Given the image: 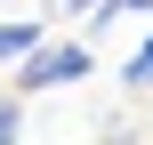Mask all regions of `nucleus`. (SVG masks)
<instances>
[{
    "instance_id": "f03ea898",
    "label": "nucleus",
    "mask_w": 153,
    "mask_h": 145,
    "mask_svg": "<svg viewBox=\"0 0 153 145\" xmlns=\"http://www.w3.org/2000/svg\"><path fill=\"white\" fill-rule=\"evenodd\" d=\"M40 32H48L40 16H0V65H24V57L40 48Z\"/></svg>"
},
{
    "instance_id": "20e7f679",
    "label": "nucleus",
    "mask_w": 153,
    "mask_h": 145,
    "mask_svg": "<svg viewBox=\"0 0 153 145\" xmlns=\"http://www.w3.org/2000/svg\"><path fill=\"white\" fill-rule=\"evenodd\" d=\"M129 8H153V0H97V8H89V32H105V24H121Z\"/></svg>"
},
{
    "instance_id": "f257e3e1",
    "label": "nucleus",
    "mask_w": 153,
    "mask_h": 145,
    "mask_svg": "<svg viewBox=\"0 0 153 145\" xmlns=\"http://www.w3.org/2000/svg\"><path fill=\"white\" fill-rule=\"evenodd\" d=\"M65 81H89V40H40L24 57V81L16 89H65Z\"/></svg>"
},
{
    "instance_id": "7ed1b4c3",
    "label": "nucleus",
    "mask_w": 153,
    "mask_h": 145,
    "mask_svg": "<svg viewBox=\"0 0 153 145\" xmlns=\"http://www.w3.org/2000/svg\"><path fill=\"white\" fill-rule=\"evenodd\" d=\"M121 89H129V97H153V32L137 40V57L121 65Z\"/></svg>"
},
{
    "instance_id": "423d86ee",
    "label": "nucleus",
    "mask_w": 153,
    "mask_h": 145,
    "mask_svg": "<svg viewBox=\"0 0 153 145\" xmlns=\"http://www.w3.org/2000/svg\"><path fill=\"white\" fill-rule=\"evenodd\" d=\"M81 8H97V0H56V16H81Z\"/></svg>"
},
{
    "instance_id": "39448f33",
    "label": "nucleus",
    "mask_w": 153,
    "mask_h": 145,
    "mask_svg": "<svg viewBox=\"0 0 153 145\" xmlns=\"http://www.w3.org/2000/svg\"><path fill=\"white\" fill-rule=\"evenodd\" d=\"M0 137H24V105H8V97H0Z\"/></svg>"
}]
</instances>
